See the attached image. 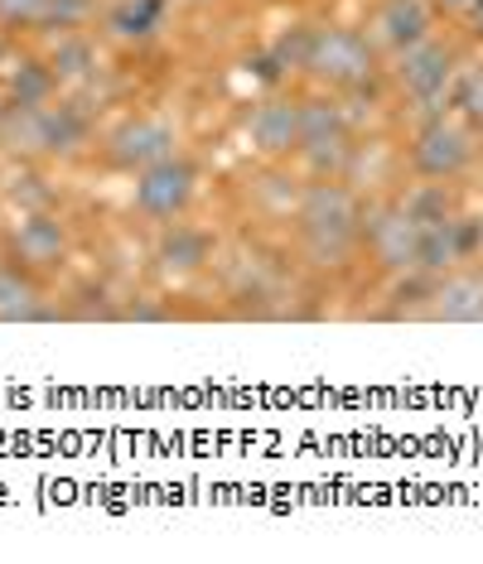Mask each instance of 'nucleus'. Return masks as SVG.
I'll list each match as a JSON object with an SVG mask.
<instances>
[{"label": "nucleus", "mask_w": 483, "mask_h": 564, "mask_svg": "<svg viewBox=\"0 0 483 564\" xmlns=\"http://www.w3.org/2000/svg\"><path fill=\"white\" fill-rule=\"evenodd\" d=\"M363 251L383 275L401 280L421 271V223L397 194L363 198Z\"/></svg>", "instance_id": "4"}, {"label": "nucleus", "mask_w": 483, "mask_h": 564, "mask_svg": "<svg viewBox=\"0 0 483 564\" xmlns=\"http://www.w3.org/2000/svg\"><path fill=\"white\" fill-rule=\"evenodd\" d=\"M0 63H6V34H0Z\"/></svg>", "instance_id": "27"}, {"label": "nucleus", "mask_w": 483, "mask_h": 564, "mask_svg": "<svg viewBox=\"0 0 483 564\" xmlns=\"http://www.w3.org/2000/svg\"><path fill=\"white\" fill-rule=\"evenodd\" d=\"M450 111L483 131V58H460V73H454V87H450Z\"/></svg>", "instance_id": "19"}, {"label": "nucleus", "mask_w": 483, "mask_h": 564, "mask_svg": "<svg viewBox=\"0 0 483 564\" xmlns=\"http://www.w3.org/2000/svg\"><path fill=\"white\" fill-rule=\"evenodd\" d=\"M464 24H469V30H474V34H483V0H474V6H469Z\"/></svg>", "instance_id": "24"}, {"label": "nucleus", "mask_w": 483, "mask_h": 564, "mask_svg": "<svg viewBox=\"0 0 483 564\" xmlns=\"http://www.w3.org/2000/svg\"><path fill=\"white\" fill-rule=\"evenodd\" d=\"M121 318L126 324H170L174 310L160 304L155 294H131V300H121Z\"/></svg>", "instance_id": "22"}, {"label": "nucleus", "mask_w": 483, "mask_h": 564, "mask_svg": "<svg viewBox=\"0 0 483 564\" xmlns=\"http://www.w3.org/2000/svg\"><path fill=\"white\" fill-rule=\"evenodd\" d=\"M97 20V0H49V20H44V34H58V30H87ZM40 34V40H44Z\"/></svg>", "instance_id": "21"}, {"label": "nucleus", "mask_w": 483, "mask_h": 564, "mask_svg": "<svg viewBox=\"0 0 483 564\" xmlns=\"http://www.w3.org/2000/svg\"><path fill=\"white\" fill-rule=\"evenodd\" d=\"M479 251V227L469 217L450 213L436 223H421V275H444L454 265H469Z\"/></svg>", "instance_id": "16"}, {"label": "nucleus", "mask_w": 483, "mask_h": 564, "mask_svg": "<svg viewBox=\"0 0 483 564\" xmlns=\"http://www.w3.org/2000/svg\"><path fill=\"white\" fill-rule=\"evenodd\" d=\"M6 256L15 265H24V271L49 280L63 261H68V227H63V217L49 213V208L24 213L15 223V232H10V241H6Z\"/></svg>", "instance_id": "10"}, {"label": "nucleus", "mask_w": 483, "mask_h": 564, "mask_svg": "<svg viewBox=\"0 0 483 564\" xmlns=\"http://www.w3.org/2000/svg\"><path fill=\"white\" fill-rule=\"evenodd\" d=\"M180 6H194V10H208V6H218V0H180Z\"/></svg>", "instance_id": "25"}, {"label": "nucleus", "mask_w": 483, "mask_h": 564, "mask_svg": "<svg viewBox=\"0 0 483 564\" xmlns=\"http://www.w3.org/2000/svg\"><path fill=\"white\" fill-rule=\"evenodd\" d=\"M40 54L49 58V68L58 73L63 93H78V87L97 83L101 73V44L93 30H58L40 40Z\"/></svg>", "instance_id": "15"}, {"label": "nucleus", "mask_w": 483, "mask_h": 564, "mask_svg": "<svg viewBox=\"0 0 483 564\" xmlns=\"http://www.w3.org/2000/svg\"><path fill=\"white\" fill-rule=\"evenodd\" d=\"M300 131H304V97L271 87L247 117V150L261 164H290L300 155Z\"/></svg>", "instance_id": "8"}, {"label": "nucleus", "mask_w": 483, "mask_h": 564, "mask_svg": "<svg viewBox=\"0 0 483 564\" xmlns=\"http://www.w3.org/2000/svg\"><path fill=\"white\" fill-rule=\"evenodd\" d=\"M353 155H358V135H353L348 111L339 107L334 93L304 97V131H300V164L310 178H348Z\"/></svg>", "instance_id": "6"}, {"label": "nucleus", "mask_w": 483, "mask_h": 564, "mask_svg": "<svg viewBox=\"0 0 483 564\" xmlns=\"http://www.w3.org/2000/svg\"><path fill=\"white\" fill-rule=\"evenodd\" d=\"M416 318L430 324H483V265H454L444 275H430V290Z\"/></svg>", "instance_id": "11"}, {"label": "nucleus", "mask_w": 483, "mask_h": 564, "mask_svg": "<svg viewBox=\"0 0 483 564\" xmlns=\"http://www.w3.org/2000/svg\"><path fill=\"white\" fill-rule=\"evenodd\" d=\"M174 0H111L101 10V40L121 44V48H141L164 30Z\"/></svg>", "instance_id": "17"}, {"label": "nucleus", "mask_w": 483, "mask_h": 564, "mask_svg": "<svg viewBox=\"0 0 483 564\" xmlns=\"http://www.w3.org/2000/svg\"><path fill=\"white\" fill-rule=\"evenodd\" d=\"M174 155H184V140H180V131H174V121H164V117H131L101 140V160H107V170H117L126 178L155 170V164L174 160Z\"/></svg>", "instance_id": "7"}, {"label": "nucleus", "mask_w": 483, "mask_h": 564, "mask_svg": "<svg viewBox=\"0 0 483 564\" xmlns=\"http://www.w3.org/2000/svg\"><path fill=\"white\" fill-rule=\"evenodd\" d=\"M479 131L460 111H436L411 126L406 140V170L426 184H460V178L479 164Z\"/></svg>", "instance_id": "3"}, {"label": "nucleus", "mask_w": 483, "mask_h": 564, "mask_svg": "<svg viewBox=\"0 0 483 564\" xmlns=\"http://www.w3.org/2000/svg\"><path fill=\"white\" fill-rule=\"evenodd\" d=\"M436 20L440 15L430 10V0H377L373 15H367V40L377 44L383 58H397L436 34Z\"/></svg>", "instance_id": "12"}, {"label": "nucleus", "mask_w": 483, "mask_h": 564, "mask_svg": "<svg viewBox=\"0 0 483 564\" xmlns=\"http://www.w3.org/2000/svg\"><path fill=\"white\" fill-rule=\"evenodd\" d=\"M469 6H474V0H430V10H436L440 20H460V24L469 15Z\"/></svg>", "instance_id": "23"}, {"label": "nucleus", "mask_w": 483, "mask_h": 564, "mask_svg": "<svg viewBox=\"0 0 483 564\" xmlns=\"http://www.w3.org/2000/svg\"><path fill=\"white\" fill-rule=\"evenodd\" d=\"M460 48L440 34L411 44L406 54L391 58L387 78L397 83V93L411 101L416 117H436V111H450V87H454V73H460Z\"/></svg>", "instance_id": "5"}, {"label": "nucleus", "mask_w": 483, "mask_h": 564, "mask_svg": "<svg viewBox=\"0 0 483 564\" xmlns=\"http://www.w3.org/2000/svg\"><path fill=\"white\" fill-rule=\"evenodd\" d=\"M49 318H63V304L49 294L44 275L0 256V324H49Z\"/></svg>", "instance_id": "14"}, {"label": "nucleus", "mask_w": 483, "mask_h": 564, "mask_svg": "<svg viewBox=\"0 0 483 564\" xmlns=\"http://www.w3.org/2000/svg\"><path fill=\"white\" fill-rule=\"evenodd\" d=\"M383 54L367 40L363 30L348 24H314V44H310V63H304V78L320 93L334 97H363L383 83Z\"/></svg>", "instance_id": "2"}, {"label": "nucleus", "mask_w": 483, "mask_h": 564, "mask_svg": "<svg viewBox=\"0 0 483 564\" xmlns=\"http://www.w3.org/2000/svg\"><path fill=\"white\" fill-rule=\"evenodd\" d=\"M0 87H6L10 107H49V101L68 97L44 54H20L10 68H0Z\"/></svg>", "instance_id": "18"}, {"label": "nucleus", "mask_w": 483, "mask_h": 564, "mask_svg": "<svg viewBox=\"0 0 483 564\" xmlns=\"http://www.w3.org/2000/svg\"><path fill=\"white\" fill-rule=\"evenodd\" d=\"M6 111H10V97H6V87H0V117H6Z\"/></svg>", "instance_id": "26"}, {"label": "nucleus", "mask_w": 483, "mask_h": 564, "mask_svg": "<svg viewBox=\"0 0 483 564\" xmlns=\"http://www.w3.org/2000/svg\"><path fill=\"white\" fill-rule=\"evenodd\" d=\"M213 237L194 227L189 217H174V223H164L155 232V247H150V261H155V271L170 280V285H184V280L203 275L213 265Z\"/></svg>", "instance_id": "13"}, {"label": "nucleus", "mask_w": 483, "mask_h": 564, "mask_svg": "<svg viewBox=\"0 0 483 564\" xmlns=\"http://www.w3.org/2000/svg\"><path fill=\"white\" fill-rule=\"evenodd\" d=\"M300 261L320 275H343L363 256V194L348 178H310L290 213Z\"/></svg>", "instance_id": "1"}, {"label": "nucleus", "mask_w": 483, "mask_h": 564, "mask_svg": "<svg viewBox=\"0 0 483 564\" xmlns=\"http://www.w3.org/2000/svg\"><path fill=\"white\" fill-rule=\"evenodd\" d=\"M479 150H483V131H479Z\"/></svg>", "instance_id": "28"}, {"label": "nucleus", "mask_w": 483, "mask_h": 564, "mask_svg": "<svg viewBox=\"0 0 483 564\" xmlns=\"http://www.w3.org/2000/svg\"><path fill=\"white\" fill-rule=\"evenodd\" d=\"M198 184H203L198 164L189 155H174V160L155 164V170L136 174L131 208H136V217L164 227V223H174V217H189V208H194V198H198Z\"/></svg>", "instance_id": "9"}, {"label": "nucleus", "mask_w": 483, "mask_h": 564, "mask_svg": "<svg viewBox=\"0 0 483 564\" xmlns=\"http://www.w3.org/2000/svg\"><path fill=\"white\" fill-rule=\"evenodd\" d=\"M49 20V0H0V34H30L40 40Z\"/></svg>", "instance_id": "20"}]
</instances>
